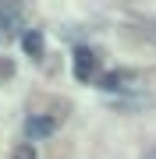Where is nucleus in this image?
Masks as SVG:
<instances>
[{"label": "nucleus", "instance_id": "obj_1", "mask_svg": "<svg viewBox=\"0 0 156 159\" xmlns=\"http://www.w3.org/2000/svg\"><path fill=\"white\" fill-rule=\"evenodd\" d=\"M71 74L82 81V85H89V81H99V53L92 50V46H75V53H71Z\"/></svg>", "mask_w": 156, "mask_h": 159}, {"label": "nucleus", "instance_id": "obj_2", "mask_svg": "<svg viewBox=\"0 0 156 159\" xmlns=\"http://www.w3.org/2000/svg\"><path fill=\"white\" fill-rule=\"evenodd\" d=\"M96 89L99 92H135L139 89V71H131V67H110L99 74V81H96Z\"/></svg>", "mask_w": 156, "mask_h": 159}, {"label": "nucleus", "instance_id": "obj_3", "mask_svg": "<svg viewBox=\"0 0 156 159\" xmlns=\"http://www.w3.org/2000/svg\"><path fill=\"white\" fill-rule=\"evenodd\" d=\"M57 131V120L46 117V113H32V117H25V142H46V138Z\"/></svg>", "mask_w": 156, "mask_h": 159}, {"label": "nucleus", "instance_id": "obj_4", "mask_svg": "<svg viewBox=\"0 0 156 159\" xmlns=\"http://www.w3.org/2000/svg\"><path fill=\"white\" fill-rule=\"evenodd\" d=\"M43 46H46V39H43V32H39V29H25V32H21V50L29 53L32 60H39V57H43Z\"/></svg>", "mask_w": 156, "mask_h": 159}, {"label": "nucleus", "instance_id": "obj_5", "mask_svg": "<svg viewBox=\"0 0 156 159\" xmlns=\"http://www.w3.org/2000/svg\"><path fill=\"white\" fill-rule=\"evenodd\" d=\"M14 159H39V156H35V145L32 142H21L14 148Z\"/></svg>", "mask_w": 156, "mask_h": 159}]
</instances>
